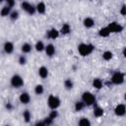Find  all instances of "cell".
<instances>
[{"label":"cell","instance_id":"obj_8","mask_svg":"<svg viewBox=\"0 0 126 126\" xmlns=\"http://www.w3.org/2000/svg\"><path fill=\"white\" fill-rule=\"evenodd\" d=\"M114 113L117 116H124L126 113V107L123 103H120L118 105H116V107L114 108Z\"/></svg>","mask_w":126,"mask_h":126},{"label":"cell","instance_id":"obj_25","mask_svg":"<svg viewBox=\"0 0 126 126\" xmlns=\"http://www.w3.org/2000/svg\"><path fill=\"white\" fill-rule=\"evenodd\" d=\"M23 118H24V120L27 122V123H29L30 121H31V118H32V114H31V112H30V110H25L24 112H23Z\"/></svg>","mask_w":126,"mask_h":126},{"label":"cell","instance_id":"obj_15","mask_svg":"<svg viewBox=\"0 0 126 126\" xmlns=\"http://www.w3.org/2000/svg\"><path fill=\"white\" fill-rule=\"evenodd\" d=\"M83 24H84V26H85L86 28H92V27L94 25V21L93 18L88 17V18H85V19H84Z\"/></svg>","mask_w":126,"mask_h":126},{"label":"cell","instance_id":"obj_23","mask_svg":"<svg viewBox=\"0 0 126 126\" xmlns=\"http://www.w3.org/2000/svg\"><path fill=\"white\" fill-rule=\"evenodd\" d=\"M85 106H86V104L84 103L83 100L77 101V102L75 103V110H76V111H81V110H83V109L85 108Z\"/></svg>","mask_w":126,"mask_h":126},{"label":"cell","instance_id":"obj_12","mask_svg":"<svg viewBox=\"0 0 126 126\" xmlns=\"http://www.w3.org/2000/svg\"><path fill=\"white\" fill-rule=\"evenodd\" d=\"M47 37L50 39H55L59 36V32L56 29H50L49 31H47Z\"/></svg>","mask_w":126,"mask_h":126},{"label":"cell","instance_id":"obj_4","mask_svg":"<svg viewBox=\"0 0 126 126\" xmlns=\"http://www.w3.org/2000/svg\"><path fill=\"white\" fill-rule=\"evenodd\" d=\"M10 84L13 88H16V89H19L21 87H23L24 85V79L22 78V76L16 74L14 76H12L11 80H10Z\"/></svg>","mask_w":126,"mask_h":126},{"label":"cell","instance_id":"obj_18","mask_svg":"<svg viewBox=\"0 0 126 126\" xmlns=\"http://www.w3.org/2000/svg\"><path fill=\"white\" fill-rule=\"evenodd\" d=\"M98 34H99V36H101V37H107V36L110 34V32H109L108 28L105 27V28H102V29L99 30Z\"/></svg>","mask_w":126,"mask_h":126},{"label":"cell","instance_id":"obj_30","mask_svg":"<svg viewBox=\"0 0 126 126\" xmlns=\"http://www.w3.org/2000/svg\"><path fill=\"white\" fill-rule=\"evenodd\" d=\"M51 119H55V118H57V116H58V112H57V110L56 109H52L51 111H50V113H49V115H48Z\"/></svg>","mask_w":126,"mask_h":126},{"label":"cell","instance_id":"obj_34","mask_svg":"<svg viewBox=\"0 0 126 126\" xmlns=\"http://www.w3.org/2000/svg\"><path fill=\"white\" fill-rule=\"evenodd\" d=\"M6 108H7L8 110H12V108H13V105H12L10 102H8V103H6Z\"/></svg>","mask_w":126,"mask_h":126},{"label":"cell","instance_id":"obj_10","mask_svg":"<svg viewBox=\"0 0 126 126\" xmlns=\"http://www.w3.org/2000/svg\"><path fill=\"white\" fill-rule=\"evenodd\" d=\"M3 49H4L5 53H7V54L13 53V51H14V44H13V42H11V41H6V42L4 43V45H3Z\"/></svg>","mask_w":126,"mask_h":126},{"label":"cell","instance_id":"obj_16","mask_svg":"<svg viewBox=\"0 0 126 126\" xmlns=\"http://www.w3.org/2000/svg\"><path fill=\"white\" fill-rule=\"evenodd\" d=\"M102 86H103V84H102V81H101L100 79L95 78V79L93 80V87H94V89L100 90V89L102 88Z\"/></svg>","mask_w":126,"mask_h":126},{"label":"cell","instance_id":"obj_1","mask_svg":"<svg viewBox=\"0 0 126 126\" xmlns=\"http://www.w3.org/2000/svg\"><path fill=\"white\" fill-rule=\"evenodd\" d=\"M94 49V46L91 43L87 44V43H81L78 45V51L80 53V55L82 56H88L90 55Z\"/></svg>","mask_w":126,"mask_h":126},{"label":"cell","instance_id":"obj_3","mask_svg":"<svg viewBox=\"0 0 126 126\" xmlns=\"http://www.w3.org/2000/svg\"><path fill=\"white\" fill-rule=\"evenodd\" d=\"M47 104L49 106V108L51 109H57L60 104H61V100L59 99L58 96L56 95H53V94H50L47 98Z\"/></svg>","mask_w":126,"mask_h":126},{"label":"cell","instance_id":"obj_14","mask_svg":"<svg viewBox=\"0 0 126 126\" xmlns=\"http://www.w3.org/2000/svg\"><path fill=\"white\" fill-rule=\"evenodd\" d=\"M35 10H36V12L38 14H41V15L44 14L45 11H46V6H45L44 2H38L36 7H35Z\"/></svg>","mask_w":126,"mask_h":126},{"label":"cell","instance_id":"obj_24","mask_svg":"<svg viewBox=\"0 0 126 126\" xmlns=\"http://www.w3.org/2000/svg\"><path fill=\"white\" fill-rule=\"evenodd\" d=\"M64 87H65L66 90H71V89H73V87H74L73 81H72L71 79H66V80L64 81Z\"/></svg>","mask_w":126,"mask_h":126},{"label":"cell","instance_id":"obj_36","mask_svg":"<svg viewBox=\"0 0 126 126\" xmlns=\"http://www.w3.org/2000/svg\"><path fill=\"white\" fill-rule=\"evenodd\" d=\"M3 1H4V0H0V3H1V2H3Z\"/></svg>","mask_w":126,"mask_h":126},{"label":"cell","instance_id":"obj_31","mask_svg":"<svg viewBox=\"0 0 126 126\" xmlns=\"http://www.w3.org/2000/svg\"><path fill=\"white\" fill-rule=\"evenodd\" d=\"M19 63H20L21 65H25V64L27 63V58H26L25 55H21V56L19 57Z\"/></svg>","mask_w":126,"mask_h":126},{"label":"cell","instance_id":"obj_22","mask_svg":"<svg viewBox=\"0 0 126 126\" xmlns=\"http://www.w3.org/2000/svg\"><path fill=\"white\" fill-rule=\"evenodd\" d=\"M22 52L23 53H29V52H31L32 51V45L30 44V43H28V42H26V43H24L23 45H22Z\"/></svg>","mask_w":126,"mask_h":126},{"label":"cell","instance_id":"obj_26","mask_svg":"<svg viewBox=\"0 0 126 126\" xmlns=\"http://www.w3.org/2000/svg\"><path fill=\"white\" fill-rule=\"evenodd\" d=\"M78 124L81 125V126H89V125H91V121L88 118H86V117H82L78 121Z\"/></svg>","mask_w":126,"mask_h":126},{"label":"cell","instance_id":"obj_6","mask_svg":"<svg viewBox=\"0 0 126 126\" xmlns=\"http://www.w3.org/2000/svg\"><path fill=\"white\" fill-rule=\"evenodd\" d=\"M21 8H22L25 12H27L29 15H33V14L36 12L35 7H34L33 5H32L31 3L27 2V1H23V2L21 3Z\"/></svg>","mask_w":126,"mask_h":126},{"label":"cell","instance_id":"obj_11","mask_svg":"<svg viewBox=\"0 0 126 126\" xmlns=\"http://www.w3.org/2000/svg\"><path fill=\"white\" fill-rule=\"evenodd\" d=\"M44 50H45L46 55L49 56V57H52V56L55 54V46H54L53 44H51V43L47 44V45L44 47Z\"/></svg>","mask_w":126,"mask_h":126},{"label":"cell","instance_id":"obj_29","mask_svg":"<svg viewBox=\"0 0 126 126\" xmlns=\"http://www.w3.org/2000/svg\"><path fill=\"white\" fill-rule=\"evenodd\" d=\"M9 17H10V19L12 20V21H15V20H17L18 18H19V12L18 11H12L11 13H10V15H9Z\"/></svg>","mask_w":126,"mask_h":126},{"label":"cell","instance_id":"obj_19","mask_svg":"<svg viewBox=\"0 0 126 126\" xmlns=\"http://www.w3.org/2000/svg\"><path fill=\"white\" fill-rule=\"evenodd\" d=\"M103 112L104 111L101 107H99V106H94V115L95 117H101L103 115Z\"/></svg>","mask_w":126,"mask_h":126},{"label":"cell","instance_id":"obj_28","mask_svg":"<svg viewBox=\"0 0 126 126\" xmlns=\"http://www.w3.org/2000/svg\"><path fill=\"white\" fill-rule=\"evenodd\" d=\"M43 92H44V88H43V86L42 85H36L35 86V88H34V93L36 94H43Z\"/></svg>","mask_w":126,"mask_h":126},{"label":"cell","instance_id":"obj_32","mask_svg":"<svg viewBox=\"0 0 126 126\" xmlns=\"http://www.w3.org/2000/svg\"><path fill=\"white\" fill-rule=\"evenodd\" d=\"M6 2H7V5L11 8H13L15 6V0H6Z\"/></svg>","mask_w":126,"mask_h":126},{"label":"cell","instance_id":"obj_35","mask_svg":"<svg viewBox=\"0 0 126 126\" xmlns=\"http://www.w3.org/2000/svg\"><path fill=\"white\" fill-rule=\"evenodd\" d=\"M122 54H123V56H124V57L126 56V49H125V48L123 49V52H122Z\"/></svg>","mask_w":126,"mask_h":126},{"label":"cell","instance_id":"obj_7","mask_svg":"<svg viewBox=\"0 0 126 126\" xmlns=\"http://www.w3.org/2000/svg\"><path fill=\"white\" fill-rule=\"evenodd\" d=\"M107 28H108V30H109L110 32H121L123 31V27L120 24L116 23V22L109 23L108 26H107Z\"/></svg>","mask_w":126,"mask_h":126},{"label":"cell","instance_id":"obj_13","mask_svg":"<svg viewBox=\"0 0 126 126\" xmlns=\"http://www.w3.org/2000/svg\"><path fill=\"white\" fill-rule=\"evenodd\" d=\"M38 75L41 79H45L48 76V69L45 66H41L38 68Z\"/></svg>","mask_w":126,"mask_h":126},{"label":"cell","instance_id":"obj_9","mask_svg":"<svg viewBox=\"0 0 126 126\" xmlns=\"http://www.w3.org/2000/svg\"><path fill=\"white\" fill-rule=\"evenodd\" d=\"M19 100L23 104H28L31 101V95H30V94L29 93H26V92L22 93L20 94V96H19Z\"/></svg>","mask_w":126,"mask_h":126},{"label":"cell","instance_id":"obj_5","mask_svg":"<svg viewBox=\"0 0 126 126\" xmlns=\"http://www.w3.org/2000/svg\"><path fill=\"white\" fill-rule=\"evenodd\" d=\"M124 74L121 72H115L113 73V75L111 76V83L113 85H121L124 82Z\"/></svg>","mask_w":126,"mask_h":126},{"label":"cell","instance_id":"obj_17","mask_svg":"<svg viewBox=\"0 0 126 126\" xmlns=\"http://www.w3.org/2000/svg\"><path fill=\"white\" fill-rule=\"evenodd\" d=\"M11 7H9L8 5L7 6H4L2 9H1V11H0V14H1V16L2 17H6V16H9L10 15V13H11Z\"/></svg>","mask_w":126,"mask_h":126},{"label":"cell","instance_id":"obj_20","mask_svg":"<svg viewBox=\"0 0 126 126\" xmlns=\"http://www.w3.org/2000/svg\"><path fill=\"white\" fill-rule=\"evenodd\" d=\"M60 32L63 33V34H68L71 32V27L69 24H64L60 30Z\"/></svg>","mask_w":126,"mask_h":126},{"label":"cell","instance_id":"obj_21","mask_svg":"<svg viewBox=\"0 0 126 126\" xmlns=\"http://www.w3.org/2000/svg\"><path fill=\"white\" fill-rule=\"evenodd\" d=\"M44 47H45V45H44V43H43L41 40L36 41V43H35V45H34L35 50H36V51H38V52L43 51V50H44Z\"/></svg>","mask_w":126,"mask_h":126},{"label":"cell","instance_id":"obj_2","mask_svg":"<svg viewBox=\"0 0 126 126\" xmlns=\"http://www.w3.org/2000/svg\"><path fill=\"white\" fill-rule=\"evenodd\" d=\"M82 100L88 106L94 105V103H95V96L92 93H90V92H85L82 94Z\"/></svg>","mask_w":126,"mask_h":126},{"label":"cell","instance_id":"obj_27","mask_svg":"<svg viewBox=\"0 0 126 126\" xmlns=\"http://www.w3.org/2000/svg\"><path fill=\"white\" fill-rule=\"evenodd\" d=\"M112 56H113V54H112V52L109 51V50H106V51H104V52L102 53V58H103L105 61L110 60V59L112 58Z\"/></svg>","mask_w":126,"mask_h":126},{"label":"cell","instance_id":"obj_33","mask_svg":"<svg viewBox=\"0 0 126 126\" xmlns=\"http://www.w3.org/2000/svg\"><path fill=\"white\" fill-rule=\"evenodd\" d=\"M120 14H121L122 16H125V15H126V6H125V5H123V6L121 7V10H120Z\"/></svg>","mask_w":126,"mask_h":126}]
</instances>
